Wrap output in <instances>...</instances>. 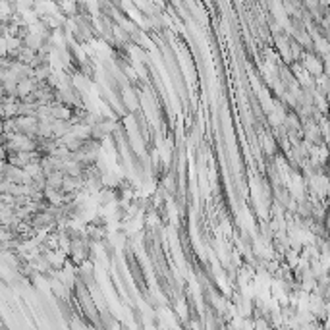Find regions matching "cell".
Returning a JSON list of instances; mask_svg holds the SVG:
<instances>
[]
</instances>
